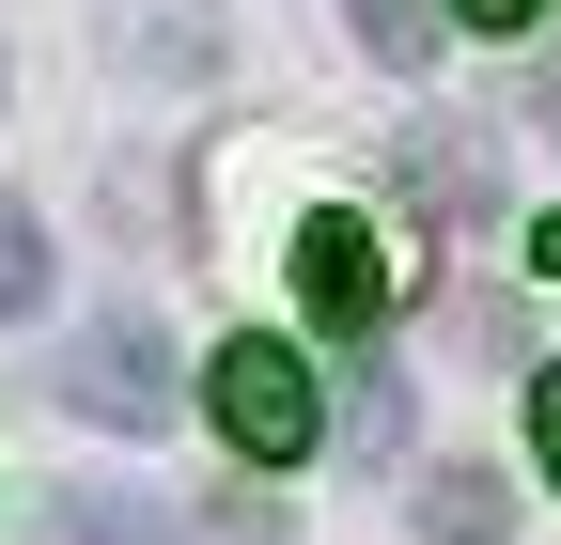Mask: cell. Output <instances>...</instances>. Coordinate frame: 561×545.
<instances>
[{"instance_id":"10","label":"cell","mask_w":561,"mask_h":545,"mask_svg":"<svg viewBox=\"0 0 561 545\" xmlns=\"http://www.w3.org/2000/svg\"><path fill=\"white\" fill-rule=\"evenodd\" d=\"M530 452H546V484H561V374H530Z\"/></svg>"},{"instance_id":"6","label":"cell","mask_w":561,"mask_h":545,"mask_svg":"<svg viewBox=\"0 0 561 545\" xmlns=\"http://www.w3.org/2000/svg\"><path fill=\"white\" fill-rule=\"evenodd\" d=\"M343 16H359V47L390 62V79H421V62H437V0H343Z\"/></svg>"},{"instance_id":"7","label":"cell","mask_w":561,"mask_h":545,"mask_svg":"<svg viewBox=\"0 0 561 545\" xmlns=\"http://www.w3.org/2000/svg\"><path fill=\"white\" fill-rule=\"evenodd\" d=\"M16 312H47V219L0 202V327H16Z\"/></svg>"},{"instance_id":"9","label":"cell","mask_w":561,"mask_h":545,"mask_svg":"<svg viewBox=\"0 0 561 545\" xmlns=\"http://www.w3.org/2000/svg\"><path fill=\"white\" fill-rule=\"evenodd\" d=\"M343 437H359V452H405V390L359 374V390H343Z\"/></svg>"},{"instance_id":"5","label":"cell","mask_w":561,"mask_h":545,"mask_svg":"<svg viewBox=\"0 0 561 545\" xmlns=\"http://www.w3.org/2000/svg\"><path fill=\"white\" fill-rule=\"evenodd\" d=\"M421 545H515V499L483 484V467H437V484H421Z\"/></svg>"},{"instance_id":"1","label":"cell","mask_w":561,"mask_h":545,"mask_svg":"<svg viewBox=\"0 0 561 545\" xmlns=\"http://www.w3.org/2000/svg\"><path fill=\"white\" fill-rule=\"evenodd\" d=\"M203 421H219L250 467H297L312 421H328V405H312V359L265 344V327H250V344H219V359H203Z\"/></svg>"},{"instance_id":"2","label":"cell","mask_w":561,"mask_h":545,"mask_svg":"<svg viewBox=\"0 0 561 545\" xmlns=\"http://www.w3.org/2000/svg\"><path fill=\"white\" fill-rule=\"evenodd\" d=\"M62 405L110 421V437H157V421H172V344H157L140 312H94L79 344H62Z\"/></svg>"},{"instance_id":"12","label":"cell","mask_w":561,"mask_h":545,"mask_svg":"<svg viewBox=\"0 0 561 545\" xmlns=\"http://www.w3.org/2000/svg\"><path fill=\"white\" fill-rule=\"evenodd\" d=\"M515 109H530V125H561V47L530 62V94H515Z\"/></svg>"},{"instance_id":"11","label":"cell","mask_w":561,"mask_h":545,"mask_svg":"<svg viewBox=\"0 0 561 545\" xmlns=\"http://www.w3.org/2000/svg\"><path fill=\"white\" fill-rule=\"evenodd\" d=\"M453 16H468V32H530L546 0H453Z\"/></svg>"},{"instance_id":"4","label":"cell","mask_w":561,"mask_h":545,"mask_svg":"<svg viewBox=\"0 0 561 545\" xmlns=\"http://www.w3.org/2000/svg\"><path fill=\"white\" fill-rule=\"evenodd\" d=\"M405 202L453 219V234L500 219V156H483V125H405Z\"/></svg>"},{"instance_id":"8","label":"cell","mask_w":561,"mask_h":545,"mask_svg":"<svg viewBox=\"0 0 561 545\" xmlns=\"http://www.w3.org/2000/svg\"><path fill=\"white\" fill-rule=\"evenodd\" d=\"M62 545H187L157 499H79V514H62Z\"/></svg>"},{"instance_id":"3","label":"cell","mask_w":561,"mask_h":545,"mask_svg":"<svg viewBox=\"0 0 561 545\" xmlns=\"http://www.w3.org/2000/svg\"><path fill=\"white\" fill-rule=\"evenodd\" d=\"M297 312L328 327V344H359V327L390 312V265H375L359 219H297Z\"/></svg>"}]
</instances>
